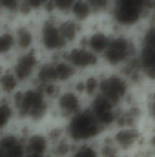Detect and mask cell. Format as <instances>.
I'll use <instances>...</instances> for the list:
<instances>
[{"label": "cell", "mask_w": 155, "mask_h": 157, "mask_svg": "<svg viewBox=\"0 0 155 157\" xmlns=\"http://www.w3.org/2000/svg\"><path fill=\"white\" fill-rule=\"evenodd\" d=\"M11 102L17 112V121H18L17 124H24L29 128H42L51 119V101L35 84L22 86L11 97Z\"/></svg>", "instance_id": "1"}, {"label": "cell", "mask_w": 155, "mask_h": 157, "mask_svg": "<svg viewBox=\"0 0 155 157\" xmlns=\"http://www.w3.org/2000/svg\"><path fill=\"white\" fill-rule=\"evenodd\" d=\"M137 57V39L131 31H113L108 49L102 55V70L119 71L124 64Z\"/></svg>", "instance_id": "2"}, {"label": "cell", "mask_w": 155, "mask_h": 157, "mask_svg": "<svg viewBox=\"0 0 155 157\" xmlns=\"http://www.w3.org/2000/svg\"><path fill=\"white\" fill-rule=\"evenodd\" d=\"M110 22L113 31H137L146 22L144 0H113Z\"/></svg>", "instance_id": "3"}, {"label": "cell", "mask_w": 155, "mask_h": 157, "mask_svg": "<svg viewBox=\"0 0 155 157\" xmlns=\"http://www.w3.org/2000/svg\"><path fill=\"white\" fill-rule=\"evenodd\" d=\"M37 49L47 57H60L68 49V44L59 28V15H44L37 24Z\"/></svg>", "instance_id": "4"}, {"label": "cell", "mask_w": 155, "mask_h": 157, "mask_svg": "<svg viewBox=\"0 0 155 157\" xmlns=\"http://www.w3.org/2000/svg\"><path fill=\"white\" fill-rule=\"evenodd\" d=\"M64 132H66V137L73 144L97 143L104 133V130L100 128V124L97 122L95 115L89 112L88 106L82 112H78L77 115H73L71 119H68L64 122Z\"/></svg>", "instance_id": "5"}, {"label": "cell", "mask_w": 155, "mask_h": 157, "mask_svg": "<svg viewBox=\"0 0 155 157\" xmlns=\"http://www.w3.org/2000/svg\"><path fill=\"white\" fill-rule=\"evenodd\" d=\"M77 75L78 73L64 60L62 55L47 57V59H44L33 84H59L62 88H68Z\"/></svg>", "instance_id": "6"}, {"label": "cell", "mask_w": 155, "mask_h": 157, "mask_svg": "<svg viewBox=\"0 0 155 157\" xmlns=\"http://www.w3.org/2000/svg\"><path fill=\"white\" fill-rule=\"evenodd\" d=\"M44 55L39 49H29V51H18L9 59V68L13 70V73L20 80L22 86H29L35 82L37 73H39L40 66L44 62Z\"/></svg>", "instance_id": "7"}, {"label": "cell", "mask_w": 155, "mask_h": 157, "mask_svg": "<svg viewBox=\"0 0 155 157\" xmlns=\"http://www.w3.org/2000/svg\"><path fill=\"white\" fill-rule=\"evenodd\" d=\"M130 93H131V86L122 77L120 71L102 70V73H100V90H99L100 97H104L106 101H110L115 106H120L130 97Z\"/></svg>", "instance_id": "8"}, {"label": "cell", "mask_w": 155, "mask_h": 157, "mask_svg": "<svg viewBox=\"0 0 155 157\" xmlns=\"http://www.w3.org/2000/svg\"><path fill=\"white\" fill-rule=\"evenodd\" d=\"M86 106H88V102L73 88L68 86L53 101V104H51V119L59 121V122H66L68 119H71L73 115H77L78 112H82Z\"/></svg>", "instance_id": "9"}, {"label": "cell", "mask_w": 155, "mask_h": 157, "mask_svg": "<svg viewBox=\"0 0 155 157\" xmlns=\"http://www.w3.org/2000/svg\"><path fill=\"white\" fill-rule=\"evenodd\" d=\"M64 60L80 73H91V71H100L102 70V60L95 53H91L84 44H75L64 51Z\"/></svg>", "instance_id": "10"}, {"label": "cell", "mask_w": 155, "mask_h": 157, "mask_svg": "<svg viewBox=\"0 0 155 157\" xmlns=\"http://www.w3.org/2000/svg\"><path fill=\"white\" fill-rule=\"evenodd\" d=\"M108 133L126 157L137 152L139 148H142L146 141L144 126H117L113 130H110Z\"/></svg>", "instance_id": "11"}, {"label": "cell", "mask_w": 155, "mask_h": 157, "mask_svg": "<svg viewBox=\"0 0 155 157\" xmlns=\"http://www.w3.org/2000/svg\"><path fill=\"white\" fill-rule=\"evenodd\" d=\"M17 130L24 135V144H26V157H49V139L42 128H29L17 124Z\"/></svg>", "instance_id": "12"}, {"label": "cell", "mask_w": 155, "mask_h": 157, "mask_svg": "<svg viewBox=\"0 0 155 157\" xmlns=\"http://www.w3.org/2000/svg\"><path fill=\"white\" fill-rule=\"evenodd\" d=\"M37 24L39 18H18L13 24L11 33H13L17 53L37 49Z\"/></svg>", "instance_id": "13"}, {"label": "cell", "mask_w": 155, "mask_h": 157, "mask_svg": "<svg viewBox=\"0 0 155 157\" xmlns=\"http://www.w3.org/2000/svg\"><path fill=\"white\" fill-rule=\"evenodd\" d=\"M88 108H89V112L95 115L97 122H99L100 128L104 130V133L110 132V130H113V126H115V117H117V106L115 104H112V102L106 101L104 97L97 95L95 99H91V101L88 102Z\"/></svg>", "instance_id": "14"}, {"label": "cell", "mask_w": 155, "mask_h": 157, "mask_svg": "<svg viewBox=\"0 0 155 157\" xmlns=\"http://www.w3.org/2000/svg\"><path fill=\"white\" fill-rule=\"evenodd\" d=\"M100 73H102V70L100 71H91V73H80L70 84V88H73L86 102H89L91 99H95L99 95V90H100Z\"/></svg>", "instance_id": "15"}, {"label": "cell", "mask_w": 155, "mask_h": 157, "mask_svg": "<svg viewBox=\"0 0 155 157\" xmlns=\"http://www.w3.org/2000/svg\"><path fill=\"white\" fill-rule=\"evenodd\" d=\"M0 157H26L24 135L17 128L0 135Z\"/></svg>", "instance_id": "16"}, {"label": "cell", "mask_w": 155, "mask_h": 157, "mask_svg": "<svg viewBox=\"0 0 155 157\" xmlns=\"http://www.w3.org/2000/svg\"><path fill=\"white\" fill-rule=\"evenodd\" d=\"M59 28H60V33L66 40L68 48H71L75 44H80L84 35H86V24L78 22V20L68 17V15L59 17Z\"/></svg>", "instance_id": "17"}, {"label": "cell", "mask_w": 155, "mask_h": 157, "mask_svg": "<svg viewBox=\"0 0 155 157\" xmlns=\"http://www.w3.org/2000/svg\"><path fill=\"white\" fill-rule=\"evenodd\" d=\"M44 15H53L51 0H22L20 18H40Z\"/></svg>", "instance_id": "18"}, {"label": "cell", "mask_w": 155, "mask_h": 157, "mask_svg": "<svg viewBox=\"0 0 155 157\" xmlns=\"http://www.w3.org/2000/svg\"><path fill=\"white\" fill-rule=\"evenodd\" d=\"M22 88L20 80L13 73L7 62H0V93L7 99H11L18 90Z\"/></svg>", "instance_id": "19"}, {"label": "cell", "mask_w": 155, "mask_h": 157, "mask_svg": "<svg viewBox=\"0 0 155 157\" xmlns=\"http://www.w3.org/2000/svg\"><path fill=\"white\" fill-rule=\"evenodd\" d=\"M17 112L11 102V99H2L0 101V135L11 132L17 128Z\"/></svg>", "instance_id": "20"}, {"label": "cell", "mask_w": 155, "mask_h": 157, "mask_svg": "<svg viewBox=\"0 0 155 157\" xmlns=\"http://www.w3.org/2000/svg\"><path fill=\"white\" fill-rule=\"evenodd\" d=\"M97 146V152H99V157H126L122 154V150L113 143V139L110 137V133H102V137L95 143Z\"/></svg>", "instance_id": "21"}, {"label": "cell", "mask_w": 155, "mask_h": 157, "mask_svg": "<svg viewBox=\"0 0 155 157\" xmlns=\"http://www.w3.org/2000/svg\"><path fill=\"white\" fill-rule=\"evenodd\" d=\"M93 18H110L113 0H86Z\"/></svg>", "instance_id": "22"}, {"label": "cell", "mask_w": 155, "mask_h": 157, "mask_svg": "<svg viewBox=\"0 0 155 157\" xmlns=\"http://www.w3.org/2000/svg\"><path fill=\"white\" fill-rule=\"evenodd\" d=\"M68 17L75 18L78 22H82V24H88L93 18V15H91L89 7L86 4V0H75L73 6H71V9H70V13H68Z\"/></svg>", "instance_id": "23"}, {"label": "cell", "mask_w": 155, "mask_h": 157, "mask_svg": "<svg viewBox=\"0 0 155 157\" xmlns=\"http://www.w3.org/2000/svg\"><path fill=\"white\" fill-rule=\"evenodd\" d=\"M71 157H99V152H97L95 143H91V144H75Z\"/></svg>", "instance_id": "24"}, {"label": "cell", "mask_w": 155, "mask_h": 157, "mask_svg": "<svg viewBox=\"0 0 155 157\" xmlns=\"http://www.w3.org/2000/svg\"><path fill=\"white\" fill-rule=\"evenodd\" d=\"M75 0H51V9H53V15H59V17H64L70 13L71 6H73Z\"/></svg>", "instance_id": "25"}, {"label": "cell", "mask_w": 155, "mask_h": 157, "mask_svg": "<svg viewBox=\"0 0 155 157\" xmlns=\"http://www.w3.org/2000/svg\"><path fill=\"white\" fill-rule=\"evenodd\" d=\"M144 146L150 150V154L155 157V124L146 132V141H144Z\"/></svg>", "instance_id": "26"}]
</instances>
